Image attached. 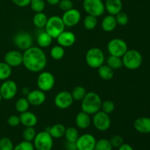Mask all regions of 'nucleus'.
<instances>
[{
  "label": "nucleus",
  "mask_w": 150,
  "mask_h": 150,
  "mask_svg": "<svg viewBox=\"0 0 150 150\" xmlns=\"http://www.w3.org/2000/svg\"><path fill=\"white\" fill-rule=\"evenodd\" d=\"M22 64L29 71L40 73L46 67V55L41 48L32 46L23 51Z\"/></svg>",
  "instance_id": "obj_1"
},
{
  "label": "nucleus",
  "mask_w": 150,
  "mask_h": 150,
  "mask_svg": "<svg viewBox=\"0 0 150 150\" xmlns=\"http://www.w3.org/2000/svg\"><path fill=\"white\" fill-rule=\"evenodd\" d=\"M102 100L98 93L95 92H86L81 100V111L89 115H93L100 111Z\"/></svg>",
  "instance_id": "obj_2"
},
{
  "label": "nucleus",
  "mask_w": 150,
  "mask_h": 150,
  "mask_svg": "<svg viewBox=\"0 0 150 150\" xmlns=\"http://www.w3.org/2000/svg\"><path fill=\"white\" fill-rule=\"evenodd\" d=\"M123 66L130 70H137L142 66L143 57L137 50H127L122 57Z\"/></svg>",
  "instance_id": "obj_3"
},
{
  "label": "nucleus",
  "mask_w": 150,
  "mask_h": 150,
  "mask_svg": "<svg viewBox=\"0 0 150 150\" xmlns=\"http://www.w3.org/2000/svg\"><path fill=\"white\" fill-rule=\"evenodd\" d=\"M65 29V25L62 17L53 16L48 18L45 26V31L53 38H57Z\"/></svg>",
  "instance_id": "obj_4"
},
{
  "label": "nucleus",
  "mask_w": 150,
  "mask_h": 150,
  "mask_svg": "<svg viewBox=\"0 0 150 150\" xmlns=\"http://www.w3.org/2000/svg\"><path fill=\"white\" fill-rule=\"evenodd\" d=\"M86 62L90 67L94 69H98L105 62V55L100 48H91L86 51V57H85Z\"/></svg>",
  "instance_id": "obj_5"
},
{
  "label": "nucleus",
  "mask_w": 150,
  "mask_h": 150,
  "mask_svg": "<svg viewBox=\"0 0 150 150\" xmlns=\"http://www.w3.org/2000/svg\"><path fill=\"white\" fill-rule=\"evenodd\" d=\"M33 144L36 150H51L54 145V139L48 131L44 130L37 133Z\"/></svg>",
  "instance_id": "obj_6"
},
{
  "label": "nucleus",
  "mask_w": 150,
  "mask_h": 150,
  "mask_svg": "<svg viewBox=\"0 0 150 150\" xmlns=\"http://www.w3.org/2000/svg\"><path fill=\"white\" fill-rule=\"evenodd\" d=\"M83 8L88 15L100 17L105 12V4L102 0H83Z\"/></svg>",
  "instance_id": "obj_7"
},
{
  "label": "nucleus",
  "mask_w": 150,
  "mask_h": 150,
  "mask_svg": "<svg viewBox=\"0 0 150 150\" xmlns=\"http://www.w3.org/2000/svg\"><path fill=\"white\" fill-rule=\"evenodd\" d=\"M107 50L110 55L122 57V56L128 50V47L127 42L124 40L120 38H114L108 42Z\"/></svg>",
  "instance_id": "obj_8"
},
{
  "label": "nucleus",
  "mask_w": 150,
  "mask_h": 150,
  "mask_svg": "<svg viewBox=\"0 0 150 150\" xmlns=\"http://www.w3.org/2000/svg\"><path fill=\"white\" fill-rule=\"evenodd\" d=\"M55 84V78L54 75L48 71H41L37 79L38 89L46 92L51 90Z\"/></svg>",
  "instance_id": "obj_9"
},
{
  "label": "nucleus",
  "mask_w": 150,
  "mask_h": 150,
  "mask_svg": "<svg viewBox=\"0 0 150 150\" xmlns=\"http://www.w3.org/2000/svg\"><path fill=\"white\" fill-rule=\"evenodd\" d=\"M92 124L95 128L99 131H106L110 128L111 125V120L109 114L104 113L103 111H99L93 114Z\"/></svg>",
  "instance_id": "obj_10"
},
{
  "label": "nucleus",
  "mask_w": 150,
  "mask_h": 150,
  "mask_svg": "<svg viewBox=\"0 0 150 150\" xmlns=\"http://www.w3.org/2000/svg\"><path fill=\"white\" fill-rule=\"evenodd\" d=\"M13 42L18 48L25 51L32 46L33 38L29 32H19L14 36Z\"/></svg>",
  "instance_id": "obj_11"
},
{
  "label": "nucleus",
  "mask_w": 150,
  "mask_h": 150,
  "mask_svg": "<svg viewBox=\"0 0 150 150\" xmlns=\"http://www.w3.org/2000/svg\"><path fill=\"white\" fill-rule=\"evenodd\" d=\"M18 92V86L13 80H5L0 86V94L2 99L10 100L13 99Z\"/></svg>",
  "instance_id": "obj_12"
},
{
  "label": "nucleus",
  "mask_w": 150,
  "mask_h": 150,
  "mask_svg": "<svg viewBox=\"0 0 150 150\" xmlns=\"http://www.w3.org/2000/svg\"><path fill=\"white\" fill-rule=\"evenodd\" d=\"M97 140L93 135L90 133L79 136L76 142L77 150H94Z\"/></svg>",
  "instance_id": "obj_13"
},
{
  "label": "nucleus",
  "mask_w": 150,
  "mask_h": 150,
  "mask_svg": "<svg viewBox=\"0 0 150 150\" xmlns=\"http://www.w3.org/2000/svg\"><path fill=\"white\" fill-rule=\"evenodd\" d=\"M73 100L71 92L68 91H61L54 98V105L59 109H67L73 104Z\"/></svg>",
  "instance_id": "obj_14"
},
{
  "label": "nucleus",
  "mask_w": 150,
  "mask_h": 150,
  "mask_svg": "<svg viewBox=\"0 0 150 150\" xmlns=\"http://www.w3.org/2000/svg\"><path fill=\"white\" fill-rule=\"evenodd\" d=\"M81 18V14L77 9L73 8L70 10L64 12L62 19L64 22L65 26L73 27L80 22Z\"/></svg>",
  "instance_id": "obj_15"
},
{
  "label": "nucleus",
  "mask_w": 150,
  "mask_h": 150,
  "mask_svg": "<svg viewBox=\"0 0 150 150\" xmlns=\"http://www.w3.org/2000/svg\"><path fill=\"white\" fill-rule=\"evenodd\" d=\"M4 62L10 67H18L23 64V54L21 51L12 50L4 55Z\"/></svg>",
  "instance_id": "obj_16"
},
{
  "label": "nucleus",
  "mask_w": 150,
  "mask_h": 150,
  "mask_svg": "<svg viewBox=\"0 0 150 150\" xmlns=\"http://www.w3.org/2000/svg\"><path fill=\"white\" fill-rule=\"evenodd\" d=\"M29 104L34 106H39L44 103L46 99V95L44 92L40 89H35L32 90L26 95Z\"/></svg>",
  "instance_id": "obj_17"
},
{
  "label": "nucleus",
  "mask_w": 150,
  "mask_h": 150,
  "mask_svg": "<svg viewBox=\"0 0 150 150\" xmlns=\"http://www.w3.org/2000/svg\"><path fill=\"white\" fill-rule=\"evenodd\" d=\"M57 42L63 48H68L72 46L76 40L75 34L71 31H65L62 32L57 38Z\"/></svg>",
  "instance_id": "obj_18"
},
{
  "label": "nucleus",
  "mask_w": 150,
  "mask_h": 150,
  "mask_svg": "<svg viewBox=\"0 0 150 150\" xmlns=\"http://www.w3.org/2000/svg\"><path fill=\"white\" fill-rule=\"evenodd\" d=\"M135 130L140 133L147 134L150 133V118L140 117L135 120L133 123Z\"/></svg>",
  "instance_id": "obj_19"
},
{
  "label": "nucleus",
  "mask_w": 150,
  "mask_h": 150,
  "mask_svg": "<svg viewBox=\"0 0 150 150\" xmlns=\"http://www.w3.org/2000/svg\"><path fill=\"white\" fill-rule=\"evenodd\" d=\"M21 124L26 127H35L38 123V117L34 113L31 111H25L21 113L20 116Z\"/></svg>",
  "instance_id": "obj_20"
},
{
  "label": "nucleus",
  "mask_w": 150,
  "mask_h": 150,
  "mask_svg": "<svg viewBox=\"0 0 150 150\" xmlns=\"http://www.w3.org/2000/svg\"><path fill=\"white\" fill-rule=\"evenodd\" d=\"M75 122H76V126L79 128L85 130V129H87L90 126L92 120H91L89 114L81 111L79 113H78V114L76 115Z\"/></svg>",
  "instance_id": "obj_21"
},
{
  "label": "nucleus",
  "mask_w": 150,
  "mask_h": 150,
  "mask_svg": "<svg viewBox=\"0 0 150 150\" xmlns=\"http://www.w3.org/2000/svg\"><path fill=\"white\" fill-rule=\"evenodd\" d=\"M105 9L109 15L116 16L122 10V0H105Z\"/></svg>",
  "instance_id": "obj_22"
},
{
  "label": "nucleus",
  "mask_w": 150,
  "mask_h": 150,
  "mask_svg": "<svg viewBox=\"0 0 150 150\" xmlns=\"http://www.w3.org/2000/svg\"><path fill=\"white\" fill-rule=\"evenodd\" d=\"M117 26L115 16L112 15H108L103 18L101 22V27L103 31L106 32H111L116 29Z\"/></svg>",
  "instance_id": "obj_23"
},
{
  "label": "nucleus",
  "mask_w": 150,
  "mask_h": 150,
  "mask_svg": "<svg viewBox=\"0 0 150 150\" xmlns=\"http://www.w3.org/2000/svg\"><path fill=\"white\" fill-rule=\"evenodd\" d=\"M53 41V38L47 33L45 31H42L39 33L37 37V43L38 47L41 48H47L51 44Z\"/></svg>",
  "instance_id": "obj_24"
},
{
  "label": "nucleus",
  "mask_w": 150,
  "mask_h": 150,
  "mask_svg": "<svg viewBox=\"0 0 150 150\" xmlns=\"http://www.w3.org/2000/svg\"><path fill=\"white\" fill-rule=\"evenodd\" d=\"M66 127L62 124H55L51 126L48 130H46L49 133L53 139H61L64 136Z\"/></svg>",
  "instance_id": "obj_25"
},
{
  "label": "nucleus",
  "mask_w": 150,
  "mask_h": 150,
  "mask_svg": "<svg viewBox=\"0 0 150 150\" xmlns=\"http://www.w3.org/2000/svg\"><path fill=\"white\" fill-rule=\"evenodd\" d=\"M98 73L100 79L104 81H109L113 79L114 75V71L107 64H102L98 68Z\"/></svg>",
  "instance_id": "obj_26"
},
{
  "label": "nucleus",
  "mask_w": 150,
  "mask_h": 150,
  "mask_svg": "<svg viewBox=\"0 0 150 150\" xmlns=\"http://www.w3.org/2000/svg\"><path fill=\"white\" fill-rule=\"evenodd\" d=\"M47 21H48V17H47V16L43 12L35 13V15L33 17V19H32L33 24L38 29H40L45 28Z\"/></svg>",
  "instance_id": "obj_27"
},
{
  "label": "nucleus",
  "mask_w": 150,
  "mask_h": 150,
  "mask_svg": "<svg viewBox=\"0 0 150 150\" xmlns=\"http://www.w3.org/2000/svg\"><path fill=\"white\" fill-rule=\"evenodd\" d=\"M107 65L109 66L114 70H119L123 66L122 57L110 55L107 59Z\"/></svg>",
  "instance_id": "obj_28"
},
{
  "label": "nucleus",
  "mask_w": 150,
  "mask_h": 150,
  "mask_svg": "<svg viewBox=\"0 0 150 150\" xmlns=\"http://www.w3.org/2000/svg\"><path fill=\"white\" fill-rule=\"evenodd\" d=\"M12 74V67L4 62H0V81H5Z\"/></svg>",
  "instance_id": "obj_29"
},
{
  "label": "nucleus",
  "mask_w": 150,
  "mask_h": 150,
  "mask_svg": "<svg viewBox=\"0 0 150 150\" xmlns=\"http://www.w3.org/2000/svg\"><path fill=\"white\" fill-rule=\"evenodd\" d=\"M64 137H65L67 142H76V141L79 137V133L76 127H67V128H66Z\"/></svg>",
  "instance_id": "obj_30"
},
{
  "label": "nucleus",
  "mask_w": 150,
  "mask_h": 150,
  "mask_svg": "<svg viewBox=\"0 0 150 150\" xmlns=\"http://www.w3.org/2000/svg\"><path fill=\"white\" fill-rule=\"evenodd\" d=\"M83 26L86 30H93L98 25V18L87 15L83 19Z\"/></svg>",
  "instance_id": "obj_31"
},
{
  "label": "nucleus",
  "mask_w": 150,
  "mask_h": 150,
  "mask_svg": "<svg viewBox=\"0 0 150 150\" xmlns=\"http://www.w3.org/2000/svg\"><path fill=\"white\" fill-rule=\"evenodd\" d=\"M29 105H30V104H29L26 98H20L17 100L16 104H15L16 109L19 113L27 111L29 108Z\"/></svg>",
  "instance_id": "obj_32"
},
{
  "label": "nucleus",
  "mask_w": 150,
  "mask_h": 150,
  "mask_svg": "<svg viewBox=\"0 0 150 150\" xmlns=\"http://www.w3.org/2000/svg\"><path fill=\"white\" fill-rule=\"evenodd\" d=\"M86 94V90L83 86H77L73 89L71 92L73 100L76 101H81Z\"/></svg>",
  "instance_id": "obj_33"
},
{
  "label": "nucleus",
  "mask_w": 150,
  "mask_h": 150,
  "mask_svg": "<svg viewBox=\"0 0 150 150\" xmlns=\"http://www.w3.org/2000/svg\"><path fill=\"white\" fill-rule=\"evenodd\" d=\"M50 55L51 58L55 60H60L64 56V48L61 45H54L50 51Z\"/></svg>",
  "instance_id": "obj_34"
},
{
  "label": "nucleus",
  "mask_w": 150,
  "mask_h": 150,
  "mask_svg": "<svg viewBox=\"0 0 150 150\" xmlns=\"http://www.w3.org/2000/svg\"><path fill=\"white\" fill-rule=\"evenodd\" d=\"M29 5L32 11L35 13L43 12L45 8V2L44 0H31Z\"/></svg>",
  "instance_id": "obj_35"
},
{
  "label": "nucleus",
  "mask_w": 150,
  "mask_h": 150,
  "mask_svg": "<svg viewBox=\"0 0 150 150\" xmlns=\"http://www.w3.org/2000/svg\"><path fill=\"white\" fill-rule=\"evenodd\" d=\"M36 135V130L34 128V127H26L22 133L23 140L31 142H33Z\"/></svg>",
  "instance_id": "obj_36"
},
{
  "label": "nucleus",
  "mask_w": 150,
  "mask_h": 150,
  "mask_svg": "<svg viewBox=\"0 0 150 150\" xmlns=\"http://www.w3.org/2000/svg\"><path fill=\"white\" fill-rule=\"evenodd\" d=\"M94 150H113V146L108 139H101L97 141Z\"/></svg>",
  "instance_id": "obj_37"
},
{
  "label": "nucleus",
  "mask_w": 150,
  "mask_h": 150,
  "mask_svg": "<svg viewBox=\"0 0 150 150\" xmlns=\"http://www.w3.org/2000/svg\"><path fill=\"white\" fill-rule=\"evenodd\" d=\"M114 109H115V104L112 100H107L104 102H102L100 111H103L104 113H106L108 114H110L114 111Z\"/></svg>",
  "instance_id": "obj_38"
},
{
  "label": "nucleus",
  "mask_w": 150,
  "mask_h": 150,
  "mask_svg": "<svg viewBox=\"0 0 150 150\" xmlns=\"http://www.w3.org/2000/svg\"><path fill=\"white\" fill-rule=\"evenodd\" d=\"M35 146L32 142L24 141L14 146L13 150H35Z\"/></svg>",
  "instance_id": "obj_39"
},
{
  "label": "nucleus",
  "mask_w": 150,
  "mask_h": 150,
  "mask_svg": "<svg viewBox=\"0 0 150 150\" xmlns=\"http://www.w3.org/2000/svg\"><path fill=\"white\" fill-rule=\"evenodd\" d=\"M14 145L13 142L7 137H3L0 139V150H13Z\"/></svg>",
  "instance_id": "obj_40"
},
{
  "label": "nucleus",
  "mask_w": 150,
  "mask_h": 150,
  "mask_svg": "<svg viewBox=\"0 0 150 150\" xmlns=\"http://www.w3.org/2000/svg\"><path fill=\"white\" fill-rule=\"evenodd\" d=\"M114 16H115L116 21H117V25H120V26H125L128 23L129 18L128 16L125 13H123V12L121 11Z\"/></svg>",
  "instance_id": "obj_41"
},
{
  "label": "nucleus",
  "mask_w": 150,
  "mask_h": 150,
  "mask_svg": "<svg viewBox=\"0 0 150 150\" xmlns=\"http://www.w3.org/2000/svg\"><path fill=\"white\" fill-rule=\"evenodd\" d=\"M58 5L60 10L63 12H66L73 8V3L71 0H60Z\"/></svg>",
  "instance_id": "obj_42"
},
{
  "label": "nucleus",
  "mask_w": 150,
  "mask_h": 150,
  "mask_svg": "<svg viewBox=\"0 0 150 150\" xmlns=\"http://www.w3.org/2000/svg\"><path fill=\"white\" fill-rule=\"evenodd\" d=\"M109 141L113 148H119L122 144H124L123 138L120 135H114L111 138Z\"/></svg>",
  "instance_id": "obj_43"
},
{
  "label": "nucleus",
  "mask_w": 150,
  "mask_h": 150,
  "mask_svg": "<svg viewBox=\"0 0 150 150\" xmlns=\"http://www.w3.org/2000/svg\"><path fill=\"white\" fill-rule=\"evenodd\" d=\"M7 124L11 127H17L21 124L19 116L11 115L7 119Z\"/></svg>",
  "instance_id": "obj_44"
},
{
  "label": "nucleus",
  "mask_w": 150,
  "mask_h": 150,
  "mask_svg": "<svg viewBox=\"0 0 150 150\" xmlns=\"http://www.w3.org/2000/svg\"><path fill=\"white\" fill-rule=\"evenodd\" d=\"M12 1L18 7H25L29 5L31 0H12Z\"/></svg>",
  "instance_id": "obj_45"
},
{
  "label": "nucleus",
  "mask_w": 150,
  "mask_h": 150,
  "mask_svg": "<svg viewBox=\"0 0 150 150\" xmlns=\"http://www.w3.org/2000/svg\"><path fill=\"white\" fill-rule=\"evenodd\" d=\"M65 146H66V149H67V150H75V149H76V142H66Z\"/></svg>",
  "instance_id": "obj_46"
},
{
  "label": "nucleus",
  "mask_w": 150,
  "mask_h": 150,
  "mask_svg": "<svg viewBox=\"0 0 150 150\" xmlns=\"http://www.w3.org/2000/svg\"><path fill=\"white\" fill-rule=\"evenodd\" d=\"M118 150H134L133 148L130 146V144H122L120 147L118 148Z\"/></svg>",
  "instance_id": "obj_47"
},
{
  "label": "nucleus",
  "mask_w": 150,
  "mask_h": 150,
  "mask_svg": "<svg viewBox=\"0 0 150 150\" xmlns=\"http://www.w3.org/2000/svg\"><path fill=\"white\" fill-rule=\"evenodd\" d=\"M47 1L48 4H49L50 5H52V6H55L58 4V3L59 2L60 0H45Z\"/></svg>",
  "instance_id": "obj_48"
},
{
  "label": "nucleus",
  "mask_w": 150,
  "mask_h": 150,
  "mask_svg": "<svg viewBox=\"0 0 150 150\" xmlns=\"http://www.w3.org/2000/svg\"><path fill=\"white\" fill-rule=\"evenodd\" d=\"M1 99H2V98H1V94H0V103H1Z\"/></svg>",
  "instance_id": "obj_49"
},
{
  "label": "nucleus",
  "mask_w": 150,
  "mask_h": 150,
  "mask_svg": "<svg viewBox=\"0 0 150 150\" xmlns=\"http://www.w3.org/2000/svg\"><path fill=\"white\" fill-rule=\"evenodd\" d=\"M75 150H77V149H75Z\"/></svg>",
  "instance_id": "obj_50"
}]
</instances>
